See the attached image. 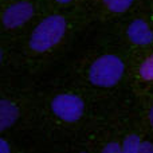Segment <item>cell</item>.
<instances>
[{"instance_id": "obj_1", "label": "cell", "mask_w": 153, "mask_h": 153, "mask_svg": "<svg viewBox=\"0 0 153 153\" xmlns=\"http://www.w3.org/2000/svg\"><path fill=\"white\" fill-rule=\"evenodd\" d=\"M67 31V20L62 15H48L36 24L28 39L34 53L45 54L62 42Z\"/></svg>"}, {"instance_id": "obj_15", "label": "cell", "mask_w": 153, "mask_h": 153, "mask_svg": "<svg viewBox=\"0 0 153 153\" xmlns=\"http://www.w3.org/2000/svg\"><path fill=\"white\" fill-rule=\"evenodd\" d=\"M79 153H87V152H79Z\"/></svg>"}, {"instance_id": "obj_14", "label": "cell", "mask_w": 153, "mask_h": 153, "mask_svg": "<svg viewBox=\"0 0 153 153\" xmlns=\"http://www.w3.org/2000/svg\"><path fill=\"white\" fill-rule=\"evenodd\" d=\"M58 4H69V3H71L73 0H55Z\"/></svg>"}, {"instance_id": "obj_7", "label": "cell", "mask_w": 153, "mask_h": 153, "mask_svg": "<svg viewBox=\"0 0 153 153\" xmlns=\"http://www.w3.org/2000/svg\"><path fill=\"white\" fill-rule=\"evenodd\" d=\"M134 0H102L103 5L111 13H124L133 5Z\"/></svg>"}, {"instance_id": "obj_3", "label": "cell", "mask_w": 153, "mask_h": 153, "mask_svg": "<svg viewBox=\"0 0 153 153\" xmlns=\"http://www.w3.org/2000/svg\"><path fill=\"white\" fill-rule=\"evenodd\" d=\"M51 111L58 120L66 124H75L83 117L85 102L74 93H59L51 100Z\"/></svg>"}, {"instance_id": "obj_9", "label": "cell", "mask_w": 153, "mask_h": 153, "mask_svg": "<svg viewBox=\"0 0 153 153\" xmlns=\"http://www.w3.org/2000/svg\"><path fill=\"white\" fill-rule=\"evenodd\" d=\"M138 76L143 81L153 82V54L146 56L138 67Z\"/></svg>"}, {"instance_id": "obj_10", "label": "cell", "mask_w": 153, "mask_h": 153, "mask_svg": "<svg viewBox=\"0 0 153 153\" xmlns=\"http://www.w3.org/2000/svg\"><path fill=\"white\" fill-rule=\"evenodd\" d=\"M101 153H122L121 144H118L117 141H110L103 146Z\"/></svg>"}, {"instance_id": "obj_12", "label": "cell", "mask_w": 153, "mask_h": 153, "mask_svg": "<svg viewBox=\"0 0 153 153\" xmlns=\"http://www.w3.org/2000/svg\"><path fill=\"white\" fill-rule=\"evenodd\" d=\"M0 153H11V145L5 138L0 140Z\"/></svg>"}, {"instance_id": "obj_5", "label": "cell", "mask_w": 153, "mask_h": 153, "mask_svg": "<svg viewBox=\"0 0 153 153\" xmlns=\"http://www.w3.org/2000/svg\"><path fill=\"white\" fill-rule=\"evenodd\" d=\"M126 36L136 46H148L153 42V31L144 19H133L126 28Z\"/></svg>"}, {"instance_id": "obj_13", "label": "cell", "mask_w": 153, "mask_h": 153, "mask_svg": "<svg viewBox=\"0 0 153 153\" xmlns=\"http://www.w3.org/2000/svg\"><path fill=\"white\" fill-rule=\"evenodd\" d=\"M148 118H149V124H151V126H152V129H153V103L151 105V109H149Z\"/></svg>"}, {"instance_id": "obj_8", "label": "cell", "mask_w": 153, "mask_h": 153, "mask_svg": "<svg viewBox=\"0 0 153 153\" xmlns=\"http://www.w3.org/2000/svg\"><path fill=\"white\" fill-rule=\"evenodd\" d=\"M143 140L137 134H128L121 144L122 153H138Z\"/></svg>"}, {"instance_id": "obj_4", "label": "cell", "mask_w": 153, "mask_h": 153, "mask_svg": "<svg viewBox=\"0 0 153 153\" xmlns=\"http://www.w3.org/2000/svg\"><path fill=\"white\" fill-rule=\"evenodd\" d=\"M35 13V7L32 3L27 0L15 1L4 8L1 15V23L4 28L16 30L24 26L28 20H31Z\"/></svg>"}, {"instance_id": "obj_11", "label": "cell", "mask_w": 153, "mask_h": 153, "mask_svg": "<svg viewBox=\"0 0 153 153\" xmlns=\"http://www.w3.org/2000/svg\"><path fill=\"white\" fill-rule=\"evenodd\" d=\"M138 153H153V143H151V141H143Z\"/></svg>"}, {"instance_id": "obj_2", "label": "cell", "mask_w": 153, "mask_h": 153, "mask_svg": "<svg viewBox=\"0 0 153 153\" xmlns=\"http://www.w3.org/2000/svg\"><path fill=\"white\" fill-rule=\"evenodd\" d=\"M125 63L116 54L101 55L90 65L87 78L90 83L97 87H113L122 79Z\"/></svg>"}, {"instance_id": "obj_6", "label": "cell", "mask_w": 153, "mask_h": 153, "mask_svg": "<svg viewBox=\"0 0 153 153\" xmlns=\"http://www.w3.org/2000/svg\"><path fill=\"white\" fill-rule=\"evenodd\" d=\"M20 116V109L13 101L3 98L0 101V129L4 132L8 128H12L18 122Z\"/></svg>"}]
</instances>
